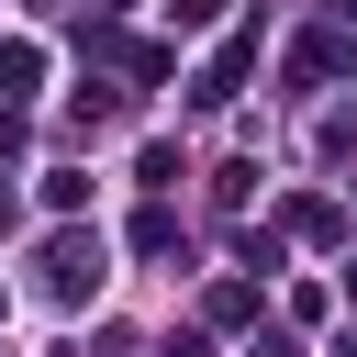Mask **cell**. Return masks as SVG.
<instances>
[{"label":"cell","instance_id":"2","mask_svg":"<svg viewBox=\"0 0 357 357\" xmlns=\"http://www.w3.org/2000/svg\"><path fill=\"white\" fill-rule=\"evenodd\" d=\"M245 56H257V33H234V45H223V56L201 67V89H190V100H201V112H212V100H234V78H245Z\"/></svg>","mask_w":357,"mask_h":357},{"label":"cell","instance_id":"4","mask_svg":"<svg viewBox=\"0 0 357 357\" xmlns=\"http://www.w3.org/2000/svg\"><path fill=\"white\" fill-rule=\"evenodd\" d=\"M245 357H301V346H290V335H257V346H245Z\"/></svg>","mask_w":357,"mask_h":357},{"label":"cell","instance_id":"1","mask_svg":"<svg viewBox=\"0 0 357 357\" xmlns=\"http://www.w3.org/2000/svg\"><path fill=\"white\" fill-rule=\"evenodd\" d=\"M45 290L56 301H89L100 290V234H45Z\"/></svg>","mask_w":357,"mask_h":357},{"label":"cell","instance_id":"3","mask_svg":"<svg viewBox=\"0 0 357 357\" xmlns=\"http://www.w3.org/2000/svg\"><path fill=\"white\" fill-rule=\"evenodd\" d=\"M167 22H178V33H212V22H223V0H167Z\"/></svg>","mask_w":357,"mask_h":357}]
</instances>
